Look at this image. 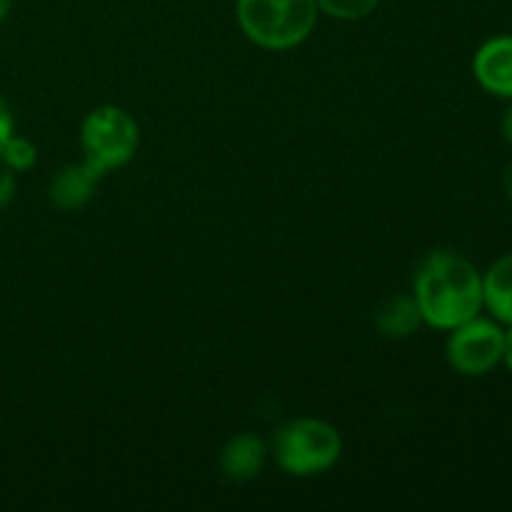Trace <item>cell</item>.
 <instances>
[{"mask_svg": "<svg viewBox=\"0 0 512 512\" xmlns=\"http://www.w3.org/2000/svg\"><path fill=\"white\" fill-rule=\"evenodd\" d=\"M268 445L260 435L240 433L230 438L220 450V473L235 483H245L263 473L265 460H268Z\"/></svg>", "mask_w": 512, "mask_h": 512, "instance_id": "7", "label": "cell"}, {"mask_svg": "<svg viewBox=\"0 0 512 512\" xmlns=\"http://www.w3.org/2000/svg\"><path fill=\"white\" fill-rule=\"evenodd\" d=\"M503 340L505 328L495 318L475 315L465 320L448 335L445 355H448L450 368L465 378H483L493 373L503 363Z\"/></svg>", "mask_w": 512, "mask_h": 512, "instance_id": "5", "label": "cell"}, {"mask_svg": "<svg viewBox=\"0 0 512 512\" xmlns=\"http://www.w3.org/2000/svg\"><path fill=\"white\" fill-rule=\"evenodd\" d=\"M0 163L8 165L13 173H25V170L38 163V148L28 138H20V135L13 133L5 143L3 153H0Z\"/></svg>", "mask_w": 512, "mask_h": 512, "instance_id": "12", "label": "cell"}, {"mask_svg": "<svg viewBox=\"0 0 512 512\" xmlns=\"http://www.w3.org/2000/svg\"><path fill=\"white\" fill-rule=\"evenodd\" d=\"M315 0H238L235 18L253 45L263 50H293L313 35L318 25Z\"/></svg>", "mask_w": 512, "mask_h": 512, "instance_id": "2", "label": "cell"}, {"mask_svg": "<svg viewBox=\"0 0 512 512\" xmlns=\"http://www.w3.org/2000/svg\"><path fill=\"white\" fill-rule=\"evenodd\" d=\"M473 75L485 93L512 100V35H495L475 50Z\"/></svg>", "mask_w": 512, "mask_h": 512, "instance_id": "6", "label": "cell"}, {"mask_svg": "<svg viewBox=\"0 0 512 512\" xmlns=\"http://www.w3.org/2000/svg\"><path fill=\"white\" fill-rule=\"evenodd\" d=\"M320 13L335 20H363L378 10L383 0H315Z\"/></svg>", "mask_w": 512, "mask_h": 512, "instance_id": "11", "label": "cell"}, {"mask_svg": "<svg viewBox=\"0 0 512 512\" xmlns=\"http://www.w3.org/2000/svg\"><path fill=\"white\" fill-rule=\"evenodd\" d=\"M15 133V120H13V113H10L8 103H5L3 98H0V153H3L5 143H8L10 135Z\"/></svg>", "mask_w": 512, "mask_h": 512, "instance_id": "14", "label": "cell"}, {"mask_svg": "<svg viewBox=\"0 0 512 512\" xmlns=\"http://www.w3.org/2000/svg\"><path fill=\"white\" fill-rule=\"evenodd\" d=\"M500 130H503V138L512 145V100H510L508 108H505L503 120H500Z\"/></svg>", "mask_w": 512, "mask_h": 512, "instance_id": "16", "label": "cell"}, {"mask_svg": "<svg viewBox=\"0 0 512 512\" xmlns=\"http://www.w3.org/2000/svg\"><path fill=\"white\" fill-rule=\"evenodd\" d=\"M15 190H18V185H15V173L8 165L0 163V210H5L13 203Z\"/></svg>", "mask_w": 512, "mask_h": 512, "instance_id": "13", "label": "cell"}, {"mask_svg": "<svg viewBox=\"0 0 512 512\" xmlns=\"http://www.w3.org/2000/svg\"><path fill=\"white\" fill-rule=\"evenodd\" d=\"M275 463L293 478H313L333 468L343 455L338 428L318 418H295L280 425L270 443Z\"/></svg>", "mask_w": 512, "mask_h": 512, "instance_id": "3", "label": "cell"}, {"mask_svg": "<svg viewBox=\"0 0 512 512\" xmlns=\"http://www.w3.org/2000/svg\"><path fill=\"white\" fill-rule=\"evenodd\" d=\"M85 163L98 175L118 170L135 158L140 145L138 120L120 105H100L80 125Z\"/></svg>", "mask_w": 512, "mask_h": 512, "instance_id": "4", "label": "cell"}, {"mask_svg": "<svg viewBox=\"0 0 512 512\" xmlns=\"http://www.w3.org/2000/svg\"><path fill=\"white\" fill-rule=\"evenodd\" d=\"M10 8H13V0H0V25H3L5 18L10 15Z\"/></svg>", "mask_w": 512, "mask_h": 512, "instance_id": "18", "label": "cell"}, {"mask_svg": "<svg viewBox=\"0 0 512 512\" xmlns=\"http://www.w3.org/2000/svg\"><path fill=\"white\" fill-rule=\"evenodd\" d=\"M423 318L413 295H393L375 310V328L383 338L405 340L420 328Z\"/></svg>", "mask_w": 512, "mask_h": 512, "instance_id": "10", "label": "cell"}, {"mask_svg": "<svg viewBox=\"0 0 512 512\" xmlns=\"http://www.w3.org/2000/svg\"><path fill=\"white\" fill-rule=\"evenodd\" d=\"M103 175L95 173L88 163L65 165L53 175L48 185V198L60 210H78L93 200Z\"/></svg>", "mask_w": 512, "mask_h": 512, "instance_id": "8", "label": "cell"}, {"mask_svg": "<svg viewBox=\"0 0 512 512\" xmlns=\"http://www.w3.org/2000/svg\"><path fill=\"white\" fill-rule=\"evenodd\" d=\"M503 185H505V195H508L510 203H512V163L508 165V170H505V175H503Z\"/></svg>", "mask_w": 512, "mask_h": 512, "instance_id": "17", "label": "cell"}, {"mask_svg": "<svg viewBox=\"0 0 512 512\" xmlns=\"http://www.w3.org/2000/svg\"><path fill=\"white\" fill-rule=\"evenodd\" d=\"M413 298L425 325L450 333L483 313V273L455 250H433L415 270Z\"/></svg>", "mask_w": 512, "mask_h": 512, "instance_id": "1", "label": "cell"}, {"mask_svg": "<svg viewBox=\"0 0 512 512\" xmlns=\"http://www.w3.org/2000/svg\"><path fill=\"white\" fill-rule=\"evenodd\" d=\"M503 365L512 373V325H508V330H505V340H503Z\"/></svg>", "mask_w": 512, "mask_h": 512, "instance_id": "15", "label": "cell"}, {"mask_svg": "<svg viewBox=\"0 0 512 512\" xmlns=\"http://www.w3.org/2000/svg\"><path fill=\"white\" fill-rule=\"evenodd\" d=\"M483 308L500 325H512V253L500 255L483 273Z\"/></svg>", "mask_w": 512, "mask_h": 512, "instance_id": "9", "label": "cell"}]
</instances>
